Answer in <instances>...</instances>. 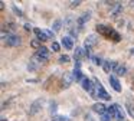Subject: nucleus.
<instances>
[{"label":"nucleus","mask_w":134,"mask_h":121,"mask_svg":"<svg viewBox=\"0 0 134 121\" xmlns=\"http://www.w3.org/2000/svg\"><path fill=\"white\" fill-rule=\"evenodd\" d=\"M51 48H52V51H55V52H58L59 49H61V45H59L58 42H53L52 43V46H51Z\"/></svg>","instance_id":"4be33fe9"},{"label":"nucleus","mask_w":134,"mask_h":121,"mask_svg":"<svg viewBox=\"0 0 134 121\" xmlns=\"http://www.w3.org/2000/svg\"><path fill=\"white\" fill-rule=\"evenodd\" d=\"M33 33H35L36 36H38V39H39V40H42V42H45V40L48 39V36L45 35V32H43V30H41L39 28H35V29H33Z\"/></svg>","instance_id":"ddd939ff"},{"label":"nucleus","mask_w":134,"mask_h":121,"mask_svg":"<svg viewBox=\"0 0 134 121\" xmlns=\"http://www.w3.org/2000/svg\"><path fill=\"white\" fill-rule=\"evenodd\" d=\"M30 45H32L33 48H39V49L42 48V46H39V40H32V42H30Z\"/></svg>","instance_id":"b1692460"},{"label":"nucleus","mask_w":134,"mask_h":121,"mask_svg":"<svg viewBox=\"0 0 134 121\" xmlns=\"http://www.w3.org/2000/svg\"><path fill=\"white\" fill-rule=\"evenodd\" d=\"M43 32H45V35H46V36H48V39L53 36V33H52V32H51V30H43Z\"/></svg>","instance_id":"393cba45"},{"label":"nucleus","mask_w":134,"mask_h":121,"mask_svg":"<svg viewBox=\"0 0 134 121\" xmlns=\"http://www.w3.org/2000/svg\"><path fill=\"white\" fill-rule=\"evenodd\" d=\"M99 118H101V121H110V120H111V117H110V114H108V112H105V114H102Z\"/></svg>","instance_id":"5701e85b"},{"label":"nucleus","mask_w":134,"mask_h":121,"mask_svg":"<svg viewBox=\"0 0 134 121\" xmlns=\"http://www.w3.org/2000/svg\"><path fill=\"white\" fill-rule=\"evenodd\" d=\"M113 63V71L115 72L117 75H125V66L124 65H120L118 62H111Z\"/></svg>","instance_id":"6e6552de"},{"label":"nucleus","mask_w":134,"mask_h":121,"mask_svg":"<svg viewBox=\"0 0 134 121\" xmlns=\"http://www.w3.org/2000/svg\"><path fill=\"white\" fill-rule=\"evenodd\" d=\"M72 75H74V79H75L76 82H79V81L82 82V81L85 79V78L82 76V72H81V69H79V68H75V69H74Z\"/></svg>","instance_id":"4468645a"},{"label":"nucleus","mask_w":134,"mask_h":121,"mask_svg":"<svg viewBox=\"0 0 134 121\" xmlns=\"http://www.w3.org/2000/svg\"><path fill=\"white\" fill-rule=\"evenodd\" d=\"M82 88L85 89V91H90L91 92V89H92V86H94V82L91 79H88V78H85L84 81H82Z\"/></svg>","instance_id":"2eb2a0df"},{"label":"nucleus","mask_w":134,"mask_h":121,"mask_svg":"<svg viewBox=\"0 0 134 121\" xmlns=\"http://www.w3.org/2000/svg\"><path fill=\"white\" fill-rule=\"evenodd\" d=\"M42 105H43V98H38V100H35L32 104H30V108H29V115H36L39 111H41Z\"/></svg>","instance_id":"7ed1b4c3"},{"label":"nucleus","mask_w":134,"mask_h":121,"mask_svg":"<svg viewBox=\"0 0 134 121\" xmlns=\"http://www.w3.org/2000/svg\"><path fill=\"white\" fill-rule=\"evenodd\" d=\"M92 109H94L95 112H98L99 115H102V114H105V112H107V108H105V105H104V104H101V102L94 104V105H92Z\"/></svg>","instance_id":"9d476101"},{"label":"nucleus","mask_w":134,"mask_h":121,"mask_svg":"<svg viewBox=\"0 0 134 121\" xmlns=\"http://www.w3.org/2000/svg\"><path fill=\"white\" fill-rule=\"evenodd\" d=\"M108 82H110V85L113 86V88L115 89L117 92H120V91H121V85H120L118 79H117L115 76H113V75H110V78H108Z\"/></svg>","instance_id":"1a4fd4ad"},{"label":"nucleus","mask_w":134,"mask_h":121,"mask_svg":"<svg viewBox=\"0 0 134 121\" xmlns=\"http://www.w3.org/2000/svg\"><path fill=\"white\" fill-rule=\"evenodd\" d=\"M33 58H35L39 63H43V62H46V60L49 59V51L42 46L41 49H38V52L35 53V56H33Z\"/></svg>","instance_id":"f03ea898"},{"label":"nucleus","mask_w":134,"mask_h":121,"mask_svg":"<svg viewBox=\"0 0 134 121\" xmlns=\"http://www.w3.org/2000/svg\"><path fill=\"white\" fill-rule=\"evenodd\" d=\"M94 84H95L97 88H98V97H99V98H102V100H105V101L111 100L110 94H108V92L105 91V88L101 85V82H98V79H94Z\"/></svg>","instance_id":"20e7f679"},{"label":"nucleus","mask_w":134,"mask_h":121,"mask_svg":"<svg viewBox=\"0 0 134 121\" xmlns=\"http://www.w3.org/2000/svg\"><path fill=\"white\" fill-rule=\"evenodd\" d=\"M2 121H6V120H4V118H2Z\"/></svg>","instance_id":"c85d7f7f"},{"label":"nucleus","mask_w":134,"mask_h":121,"mask_svg":"<svg viewBox=\"0 0 134 121\" xmlns=\"http://www.w3.org/2000/svg\"><path fill=\"white\" fill-rule=\"evenodd\" d=\"M130 53H131V55H134V48H133V49H131V51H130Z\"/></svg>","instance_id":"cd10ccee"},{"label":"nucleus","mask_w":134,"mask_h":121,"mask_svg":"<svg viewBox=\"0 0 134 121\" xmlns=\"http://www.w3.org/2000/svg\"><path fill=\"white\" fill-rule=\"evenodd\" d=\"M102 69H104V72L113 71V63H111L110 60H104V63H102Z\"/></svg>","instance_id":"f3484780"},{"label":"nucleus","mask_w":134,"mask_h":121,"mask_svg":"<svg viewBox=\"0 0 134 121\" xmlns=\"http://www.w3.org/2000/svg\"><path fill=\"white\" fill-rule=\"evenodd\" d=\"M62 45H64V48L66 49H74V40L71 36H64L62 37Z\"/></svg>","instance_id":"9b49d317"},{"label":"nucleus","mask_w":134,"mask_h":121,"mask_svg":"<svg viewBox=\"0 0 134 121\" xmlns=\"http://www.w3.org/2000/svg\"><path fill=\"white\" fill-rule=\"evenodd\" d=\"M121 10H122V6H121V4H115L114 10H111V14H113V16H117V14H118Z\"/></svg>","instance_id":"a211bd4d"},{"label":"nucleus","mask_w":134,"mask_h":121,"mask_svg":"<svg viewBox=\"0 0 134 121\" xmlns=\"http://www.w3.org/2000/svg\"><path fill=\"white\" fill-rule=\"evenodd\" d=\"M59 62H61V63H66V62H69V56H68V55H62V56L59 58Z\"/></svg>","instance_id":"412c9836"},{"label":"nucleus","mask_w":134,"mask_h":121,"mask_svg":"<svg viewBox=\"0 0 134 121\" xmlns=\"http://www.w3.org/2000/svg\"><path fill=\"white\" fill-rule=\"evenodd\" d=\"M74 75H71V74H66L64 76V84H62V86H64V88H68V86H71V84L74 82Z\"/></svg>","instance_id":"f8f14e48"},{"label":"nucleus","mask_w":134,"mask_h":121,"mask_svg":"<svg viewBox=\"0 0 134 121\" xmlns=\"http://www.w3.org/2000/svg\"><path fill=\"white\" fill-rule=\"evenodd\" d=\"M97 40H98V37H97V35H90V36L85 39V43H84V48L87 49V52H90V49L92 48L94 45L97 43Z\"/></svg>","instance_id":"39448f33"},{"label":"nucleus","mask_w":134,"mask_h":121,"mask_svg":"<svg viewBox=\"0 0 134 121\" xmlns=\"http://www.w3.org/2000/svg\"><path fill=\"white\" fill-rule=\"evenodd\" d=\"M79 3H81V2H78V0H76V2H74L72 4H71V7H76V6H79Z\"/></svg>","instance_id":"bb28decb"},{"label":"nucleus","mask_w":134,"mask_h":121,"mask_svg":"<svg viewBox=\"0 0 134 121\" xmlns=\"http://www.w3.org/2000/svg\"><path fill=\"white\" fill-rule=\"evenodd\" d=\"M92 62L95 63V65H101V66H102V63H104V60H102L101 58H98V56H92Z\"/></svg>","instance_id":"aec40b11"},{"label":"nucleus","mask_w":134,"mask_h":121,"mask_svg":"<svg viewBox=\"0 0 134 121\" xmlns=\"http://www.w3.org/2000/svg\"><path fill=\"white\" fill-rule=\"evenodd\" d=\"M97 30L101 35H104L105 37H108V39H114L115 42L120 40V35L117 33L113 28H110V26H107V25H98L97 26Z\"/></svg>","instance_id":"f257e3e1"},{"label":"nucleus","mask_w":134,"mask_h":121,"mask_svg":"<svg viewBox=\"0 0 134 121\" xmlns=\"http://www.w3.org/2000/svg\"><path fill=\"white\" fill-rule=\"evenodd\" d=\"M13 10H15L16 13L19 14V16H22V12H20V10H18V7H16V6H13Z\"/></svg>","instance_id":"a878e982"},{"label":"nucleus","mask_w":134,"mask_h":121,"mask_svg":"<svg viewBox=\"0 0 134 121\" xmlns=\"http://www.w3.org/2000/svg\"><path fill=\"white\" fill-rule=\"evenodd\" d=\"M51 121H69V118L65 117V115H55Z\"/></svg>","instance_id":"6ab92c4d"},{"label":"nucleus","mask_w":134,"mask_h":121,"mask_svg":"<svg viewBox=\"0 0 134 121\" xmlns=\"http://www.w3.org/2000/svg\"><path fill=\"white\" fill-rule=\"evenodd\" d=\"M6 43H7V46H10V48H15V46H18L19 43H20V37H19L18 35L12 33V35H10V36L6 39Z\"/></svg>","instance_id":"423d86ee"},{"label":"nucleus","mask_w":134,"mask_h":121,"mask_svg":"<svg viewBox=\"0 0 134 121\" xmlns=\"http://www.w3.org/2000/svg\"><path fill=\"white\" fill-rule=\"evenodd\" d=\"M90 19H91V12H85L81 17H78V19H76V25H78L79 28H82V26H84Z\"/></svg>","instance_id":"0eeeda50"},{"label":"nucleus","mask_w":134,"mask_h":121,"mask_svg":"<svg viewBox=\"0 0 134 121\" xmlns=\"http://www.w3.org/2000/svg\"><path fill=\"white\" fill-rule=\"evenodd\" d=\"M61 28H62V20L61 19H56L55 22H53V26H52L53 32H59V30H61Z\"/></svg>","instance_id":"dca6fc26"}]
</instances>
